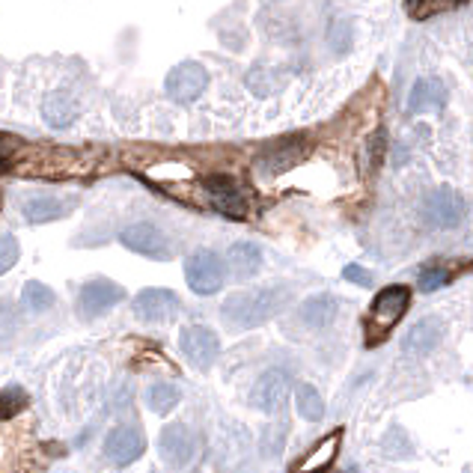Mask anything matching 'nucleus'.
I'll list each match as a JSON object with an SVG mask.
<instances>
[{
  "instance_id": "nucleus-1",
  "label": "nucleus",
  "mask_w": 473,
  "mask_h": 473,
  "mask_svg": "<svg viewBox=\"0 0 473 473\" xmlns=\"http://www.w3.org/2000/svg\"><path fill=\"white\" fill-rule=\"evenodd\" d=\"M289 303V289L283 286H265V289H251V292H235L227 301H223V319H227L232 328L251 331L265 324L268 319H274L280 310H286Z\"/></svg>"
},
{
  "instance_id": "nucleus-2",
  "label": "nucleus",
  "mask_w": 473,
  "mask_h": 473,
  "mask_svg": "<svg viewBox=\"0 0 473 473\" xmlns=\"http://www.w3.org/2000/svg\"><path fill=\"white\" fill-rule=\"evenodd\" d=\"M408 303H411V289L408 286H387L381 289L373 307H369L366 315V348L381 345L393 334V328L402 322V315L408 313Z\"/></svg>"
},
{
  "instance_id": "nucleus-3",
  "label": "nucleus",
  "mask_w": 473,
  "mask_h": 473,
  "mask_svg": "<svg viewBox=\"0 0 473 473\" xmlns=\"http://www.w3.org/2000/svg\"><path fill=\"white\" fill-rule=\"evenodd\" d=\"M185 280L194 295H218L227 280V262L215 251H197L185 259Z\"/></svg>"
},
{
  "instance_id": "nucleus-4",
  "label": "nucleus",
  "mask_w": 473,
  "mask_h": 473,
  "mask_svg": "<svg viewBox=\"0 0 473 473\" xmlns=\"http://www.w3.org/2000/svg\"><path fill=\"white\" fill-rule=\"evenodd\" d=\"M119 242L126 244L129 251L149 256L155 262H167V259H173V253H176L173 242L167 239L155 223H131V227L119 232Z\"/></svg>"
},
{
  "instance_id": "nucleus-5",
  "label": "nucleus",
  "mask_w": 473,
  "mask_h": 473,
  "mask_svg": "<svg viewBox=\"0 0 473 473\" xmlns=\"http://www.w3.org/2000/svg\"><path fill=\"white\" fill-rule=\"evenodd\" d=\"M426 221L437 230H456L461 227V221L468 215V202L461 194H456L453 188H437L432 190L423 202Z\"/></svg>"
},
{
  "instance_id": "nucleus-6",
  "label": "nucleus",
  "mask_w": 473,
  "mask_h": 473,
  "mask_svg": "<svg viewBox=\"0 0 473 473\" xmlns=\"http://www.w3.org/2000/svg\"><path fill=\"white\" fill-rule=\"evenodd\" d=\"M167 96H170L173 101H182V105H188V101L200 98L202 93H206L209 87V72L206 66H200L194 60H185L170 69V75H167Z\"/></svg>"
},
{
  "instance_id": "nucleus-7",
  "label": "nucleus",
  "mask_w": 473,
  "mask_h": 473,
  "mask_svg": "<svg viewBox=\"0 0 473 473\" xmlns=\"http://www.w3.org/2000/svg\"><path fill=\"white\" fill-rule=\"evenodd\" d=\"M179 348L194 366L209 369L221 355V340L206 324H188V328H182V336H179Z\"/></svg>"
},
{
  "instance_id": "nucleus-8",
  "label": "nucleus",
  "mask_w": 473,
  "mask_h": 473,
  "mask_svg": "<svg viewBox=\"0 0 473 473\" xmlns=\"http://www.w3.org/2000/svg\"><path fill=\"white\" fill-rule=\"evenodd\" d=\"M289 390H292V378L286 369H268L256 378L253 393H251V402L253 408L265 411V414H277L283 411V405L289 399Z\"/></svg>"
},
{
  "instance_id": "nucleus-9",
  "label": "nucleus",
  "mask_w": 473,
  "mask_h": 473,
  "mask_svg": "<svg viewBox=\"0 0 473 473\" xmlns=\"http://www.w3.org/2000/svg\"><path fill=\"white\" fill-rule=\"evenodd\" d=\"M158 453L170 468H188L197 456V435L182 423L167 426L158 437Z\"/></svg>"
},
{
  "instance_id": "nucleus-10",
  "label": "nucleus",
  "mask_w": 473,
  "mask_h": 473,
  "mask_svg": "<svg viewBox=\"0 0 473 473\" xmlns=\"http://www.w3.org/2000/svg\"><path fill=\"white\" fill-rule=\"evenodd\" d=\"M143 453H146V437L138 426H117V429L105 437V456L119 468L134 465Z\"/></svg>"
},
{
  "instance_id": "nucleus-11",
  "label": "nucleus",
  "mask_w": 473,
  "mask_h": 473,
  "mask_svg": "<svg viewBox=\"0 0 473 473\" xmlns=\"http://www.w3.org/2000/svg\"><path fill=\"white\" fill-rule=\"evenodd\" d=\"M182 310V301L173 289H143L134 298V315L140 322H167Z\"/></svg>"
},
{
  "instance_id": "nucleus-12",
  "label": "nucleus",
  "mask_w": 473,
  "mask_h": 473,
  "mask_svg": "<svg viewBox=\"0 0 473 473\" xmlns=\"http://www.w3.org/2000/svg\"><path fill=\"white\" fill-rule=\"evenodd\" d=\"M447 324L437 319V315H429V319H420L416 324H411L402 336V355L408 357H426L432 355L444 340Z\"/></svg>"
},
{
  "instance_id": "nucleus-13",
  "label": "nucleus",
  "mask_w": 473,
  "mask_h": 473,
  "mask_svg": "<svg viewBox=\"0 0 473 473\" xmlns=\"http://www.w3.org/2000/svg\"><path fill=\"white\" fill-rule=\"evenodd\" d=\"M122 298H126V289H122L119 283H114V280H108V277H96V280H89V283L81 286L77 303H81V310L87 315H101L110 307H117Z\"/></svg>"
},
{
  "instance_id": "nucleus-14",
  "label": "nucleus",
  "mask_w": 473,
  "mask_h": 473,
  "mask_svg": "<svg viewBox=\"0 0 473 473\" xmlns=\"http://www.w3.org/2000/svg\"><path fill=\"white\" fill-rule=\"evenodd\" d=\"M206 194L221 215H227V218H244L247 215V200L242 194V188L235 185L230 176H209Z\"/></svg>"
},
{
  "instance_id": "nucleus-15",
  "label": "nucleus",
  "mask_w": 473,
  "mask_h": 473,
  "mask_svg": "<svg viewBox=\"0 0 473 473\" xmlns=\"http://www.w3.org/2000/svg\"><path fill=\"white\" fill-rule=\"evenodd\" d=\"M303 155H307V140L295 134V138H283V140L268 146V149L262 152V158H259V167H262L265 173H272V176L286 173L301 161Z\"/></svg>"
},
{
  "instance_id": "nucleus-16",
  "label": "nucleus",
  "mask_w": 473,
  "mask_h": 473,
  "mask_svg": "<svg viewBox=\"0 0 473 473\" xmlns=\"http://www.w3.org/2000/svg\"><path fill=\"white\" fill-rule=\"evenodd\" d=\"M447 87L441 77L426 75L420 81H414L408 93V110L411 114H432V110H441L447 105Z\"/></svg>"
},
{
  "instance_id": "nucleus-17",
  "label": "nucleus",
  "mask_w": 473,
  "mask_h": 473,
  "mask_svg": "<svg viewBox=\"0 0 473 473\" xmlns=\"http://www.w3.org/2000/svg\"><path fill=\"white\" fill-rule=\"evenodd\" d=\"M336 313H340V301H336L331 292H319V295H313L301 303V322L315 331L328 328L336 319Z\"/></svg>"
},
{
  "instance_id": "nucleus-18",
  "label": "nucleus",
  "mask_w": 473,
  "mask_h": 473,
  "mask_svg": "<svg viewBox=\"0 0 473 473\" xmlns=\"http://www.w3.org/2000/svg\"><path fill=\"white\" fill-rule=\"evenodd\" d=\"M72 202L57 200V197H30L21 202V215L27 223H48V221H60L69 215Z\"/></svg>"
},
{
  "instance_id": "nucleus-19",
  "label": "nucleus",
  "mask_w": 473,
  "mask_h": 473,
  "mask_svg": "<svg viewBox=\"0 0 473 473\" xmlns=\"http://www.w3.org/2000/svg\"><path fill=\"white\" fill-rule=\"evenodd\" d=\"M227 262L235 277H253L262 268V247L253 242H235L227 253Z\"/></svg>"
},
{
  "instance_id": "nucleus-20",
  "label": "nucleus",
  "mask_w": 473,
  "mask_h": 473,
  "mask_svg": "<svg viewBox=\"0 0 473 473\" xmlns=\"http://www.w3.org/2000/svg\"><path fill=\"white\" fill-rule=\"evenodd\" d=\"M42 117L48 126L54 129H66V126H72V119L77 117V101L69 96V93H63V89H57V93H51L48 98L42 101Z\"/></svg>"
},
{
  "instance_id": "nucleus-21",
  "label": "nucleus",
  "mask_w": 473,
  "mask_h": 473,
  "mask_svg": "<svg viewBox=\"0 0 473 473\" xmlns=\"http://www.w3.org/2000/svg\"><path fill=\"white\" fill-rule=\"evenodd\" d=\"M295 405H298V414L307 423H319L324 416V399H322V393L315 390L313 385H303V381H301L298 390H295Z\"/></svg>"
},
{
  "instance_id": "nucleus-22",
  "label": "nucleus",
  "mask_w": 473,
  "mask_h": 473,
  "mask_svg": "<svg viewBox=\"0 0 473 473\" xmlns=\"http://www.w3.org/2000/svg\"><path fill=\"white\" fill-rule=\"evenodd\" d=\"M179 399H182V390L170 385V381H158V385L146 390V402H149V408L155 414H170L179 405Z\"/></svg>"
},
{
  "instance_id": "nucleus-23",
  "label": "nucleus",
  "mask_w": 473,
  "mask_h": 473,
  "mask_svg": "<svg viewBox=\"0 0 473 473\" xmlns=\"http://www.w3.org/2000/svg\"><path fill=\"white\" fill-rule=\"evenodd\" d=\"M340 441H343V432H334V435L328 437V441H322L319 447L313 449L310 458H303V461H301L298 470H322V468L334 465L336 453H340Z\"/></svg>"
},
{
  "instance_id": "nucleus-24",
  "label": "nucleus",
  "mask_w": 473,
  "mask_h": 473,
  "mask_svg": "<svg viewBox=\"0 0 473 473\" xmlns=\"http://www.w3.org/2000/svg\"><path fill=\"white\" fill-rule=\"evenodd\" d=\"M21 303L30 310V313H45V310H51L54 303H57V298H54V292L39 283V280H30V283L21 289Z\"/></svg>"
},
{
  "instance_id": "nucleus-25",
  "label": "nucleus",
  "mask_w": 473,
  "mask_h": 473,
  "mask_svg": "<svg viewBox=\"0 0 473 473\" xmlns=\"http://www.w3.org/2000/svg\"><path fill=\"white\" fill-rule=\"evenodd\" d=\"M280 72L277 69H268V66H256V69H251L247 72V87L253 89L256 96H272V93H277L280 89V77H277Z\"/></svg>"
},
{
  "instance_id": "nucleus-26",
  "label": "nucleus",
  "mask_w": 473,
  "mask_h": 473,
  "mask_svg": "<svg viewBox=\"0 0 473 473\" xmlns=\"http://www.w3.org/2000/svg\"><path fill=\"white\" fill-rule=\"evenodd\" d=\"M27 408V393L21 387H6L0 390V420H9V416H15L18 411Z\"/></svg>"
},
{
  "instance_id": "nucleus-27",
  "label": "nucleus",
  "mask_w": 473,
  "mask_h": 473,
  "mask_svg": "<svg viewBox=\"0 0 473 473\" xmlns=\"http://www.w3.org/2000/svg\"><path fill=\"white\" fill-rule=\"evenodd\" d=\"M444 283H449V268H444V265H426L420 272V289L423 292H435V289H441Z\"/></svg>"
},
{
  "instance_id": "nucleus-28",
  "label": "nucleus",
  "mask_w": 473,
  "mask_h": 473,
  "mask_svg": "<svg viewBox=\"0 0 473 473\" xmlns=\"http://www.w3.org/2000/svg\"><path fill=\"white\" fill-rule=\"evenodd\" d=\"M18 256H21L18 242L13 239V235H4V239H0V274H6L9 268L18 262Z\"/></svg>"
},
{
  "instance_id": "nucleus-29",
  "label": "nucleus",
  "mask_w": 473,
  "mask_h": 473,
  "mask_svg": "<svg viewBox=\"0 0 473 473\" xmlns=\"http://www.w3.org/2000/svg\"><path fill=\"white\" fill-rule=\"evenodd\" d=\"M408 4L416 15H429V13H437V9L456 6V0H408Z\"/></svg>"
},
{
  "instance_id": "nucleus-30",
  "label": "nucleus",
  "mask_w": 473,
  "mask_h": 473,
  "mask_svg": "<svg viewBox=\"0 0 473 473\" xmlns=\"http://www.w3.org/2000/svg\"><path fill=\"white\" fill-rule=\"evenodd\" d=\"M343 277L348 280V283H357V286H373V274H369L364 265H345Z\"/></svg>"
},
{
  "instance_id": "nucleus-31",
  "label": "nucleus",
  "mask_w": 473,
  "mask_h": 473,
  "mask_svg": "<svg viewBox=\"0 0 473 473\" xmlns=\"http://www.w3.org/2000/svg\"><path fill=\"white\" fill-rule=\"evenodd\" d=\"M6 164H9V149H6V140L0 138V173L6 170Z\"/></svg>"
}]
</instances>
